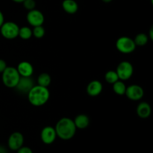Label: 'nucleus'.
I'll return each mask as SVG.
<instances>
[{
  "label": "nucleus",
  "mask_w": 153,
  "mask_h": 153,
  "mask_svg": "<svg viewBox=\"0 0 153 153\" xmlns=\"http://www.w3.org/2000/svg\"><path fill=\"white\" fill-rule=\"evenodd\" d=\"M17 153H33L32 149L28 146H21L18 150H16Z\"/></svg>",
  "instance_id": "nucleus-24"
},
{
  "label": "nucleus",
  "mask_w": 153,
  "mask_h": 153,
  "mask_svg": "<svg viewBox=\"0 0 153 153\" xmlns=\"http://www.w3.org/2000/svg\"><path fill=\"white\" fill-rule=\"evenodd\" d=\"M31 36H32V30L29 27L23 26L19 28L18 37L22 38V40H28L31 38Z\"/></svg>",
  "instance_id": "nucleus-20"
},
{
  "label": "nucleus",
  "mask_w": 153,
  "mask_h": 153,
  "mask_svg": "<svg viewBox=\"0 0 153 153\" xmlns=\"http://www.w3.org/2000/svg\"><path fill=\"white\" fill-rule=\"evenodd\" d=\"M24 136L19 131L13 132L8 137L7 140V146L12 151H16L23 146Z\"/></svg>",
  "instance_id": "nucleus-8"
},
{
  "label": "nucleus",
  "mask_w": 153,
  "mask_h": 153,
  "mask_svg": "<svg viewBox=\"0 0 153 153\" xmlns=\"http://www.w3.org/2000/svg\"><path fill=\"white\" fill-rule=\"evenodd\" d=\"M57 137L56 131L55 127L48 126L44 127L40 132V139L44 144L50 145L55 142Z\"/></svg>",
  "instance_id": "nucleus-10"
},
{
  "label": "nucleus",
  "mask_w": 153,
  "mask_h": 153,
  "mask_svg": "<svg viewBox=\"0 0 153 153\" xmlns=\"http://www.w3.org/2000/svg\"><path fill=\"white\" fill-rule=\"evenodd\" d=\"M37 82V85H40V86L48 88L50 85L52 79H51V76H49V74L46 73H43L38 76Z\"/></svg>",
  "instance_id": "nucleus-17"
},
{
  "label": "nucleus",
  "mask_w": 153,
  "mask_h": 153,
  "mask_svg": "<svg viewBox=\"0 0 153 153\" xmlns=\"http://www.w3.org/2000/svg\"><path fill=\"white\" fill-rule=\"evenodd\" d=\"M62 7L66 13L70 14H74L79 10V5L75 0H64Z\"/></svg>",
  "instance_id": "nucleus-16"
},
{
  "label": "nucleus",
  "mask_w": 153,
  "mask_h": 153,
  "mask_svg": "<svg viewBox=\"0 0 153 153\" xmlns=\"http://www.w3.org/2000/svg\"><path fill=\"white\" fill-rule=\"evenodd\" d=\"M12 1H14V2L16 3H22L24 0H12Z\"/></svg>",
  "instance_id": "nucleus-29"
},
{
  "label": "nucleus",
  "mask_w": 153,
  "mask_h": 153,
  "mask_svg": "<svg viewBox=\"0 0 153 153\" xmlns=\"http://www.w3.org/2000/svg\"><path fill=\"white\" fill-rule=\"evenodd\" d=\"M119 79L121 81H126L129 79L134 73V68L132 64L126 61H123L118 64L116 70Z\"/></svg>",
  "instance_id": "nucleus-6"
},
{
  "label": "nucleus",
  "mask_w": 153,
  "mask_h": 153,
  "mask_svg": "<svg viewBox=\"0 0 153 153\" xmlns=\"http://www.w3.org/2000/svg\"><path fill=\"white\" fill-rule=\"evenodd\" d=\"M19 27L13 22H5L0 27L1 36L7 40H13L19 35Z\"/></svg>",
  "instance_id": "nucleus-5"
},
{
  "label": "nucleus",
  "mask_w": 153,
  "mask_h": 153,
  "mask_svg": "<svg viewBox=\"0 0 153 153\" xmlns=\"http://www.w3.org/2000/svg\"><path fill=\"white\" fill-rule=\"evenodd\" d=\"M113 90L114 92L119 96L125 95L126 90V86L123 83V81H117L115 83L113 84Z\"/></svg>",
  "instance_id": "nucleus-18"
},
{
  "label": "nucleus",
  "mask_w": 153,
  "mask_h": 153,
  "mask_svg": "<svg viewBox=\"0 0 153 153\" xmlns=\"http://www.w3.org/2000/svg\"><path fill=\"white\" fill-rule=\"evenodd\" d=\"M148 40H149V37L144 33H139L134 39V42L136 46H145L148 43Z\"/></svg>",
  "instance_id": "nucleus-19"
},
{
  "label": "nucleus",
  "mask_w": 153,
  "mask_h": 153,
  "mask_svg": "<svg viewBox=\"0 0 153 153\" xmlns=\"http://www.w3.org/2000/svg\"><path fill=\"white\" fill-rule=\"evenodd\" d=\"M125 95L127 98L132 101H138L143 98L144 95V91L142 87L137 85H131L126 87Z\"/></svg>",
  "instance_id": "nucleus-9"
},
{
  "label": "nucleus",
  "mask_w": 153,
  "mask_h": 153,
  "mask_svg": "<svg viewBox=\"0 0 153 153\" xmlns=\"http://www.w3.org/2000/svg\"><path fill=\"white\" fill-rule=\"evenodd\" d=\"M32 35H34L37 39L42 38L45 35V28H43V25L34 27L32 30Z\"/></svg>",
  "instance_id": "nucleus-22"
},
{
  "label": "nucleus",
  "mask_w": 153,
  "mask_h": 153,
  "mask_svg": "<svg viewBox=\"0 0 153 153\" xmlns=\"http://www.w3.org/2000/svg\"><path fill=\"white\" fill-rule=\"evenodd\" d=\"M149 39H150L151 40H153V31H152V28H151L150 30H149Z\"/></svg>",
  "instance_id": "nucleus-28"
},
{
  "label": "nucleus",
  "mask_w": 153,
  "mask_h": 153,
  "mask_svg": "<svg viewBox=\"0 0 153 153\" xmlns=\"http://www.w3.org/2000/svg\"><path fill=\"white\" fill-rule=\"evenodd\" d=\"M26 19L30 25H32L33 27H35L38 26V25H43L45 18L44 15L40 10L33 9V10H28L26 16Z\"/></svg>",
  "instance_id": "nucleus-7"
},
{
  "label": "nucleus",
  "mask_w": 153,
  "mask_h": 153,
  "mask_svg": "<svg viewBox=\"0 0 153 153\" xmlns=\"http://www.w3.org/2000/svg\"><path fill=\"white\" fill-rule=\"evenodd\" d=\"M4 22V15H3L2 12L0 10V27L2 25V24Z\"/></svg>",
  "instance_id": "nucleus-26"
},
{
  "label": "nucleus",
  "mask_w": 153,
  "mask_h": 153,
  "mask_svg": "<svg viewBox=\"0 0 153 153\" xmlns=\"http://www.w3.org/2000/svg\"><path fill=\"white\" fill-rule=\"evenodd\" d=\"M34 86V81L31 79V77H23V76H20L19 80L18 82L17 85L15 87L16 91H19V93L22 94H27L29 92L30 90Z\"/></svg>",
  "instance_id": "nucleus-11"
},
{
  "label": "nucleus",
  "mask_w": 153,
  "mask_h": 153,
  "mask_svg": "<svg viewBox=\"0 0 153 153\" xmlns=\"http://www.w3.org/2000/svg\"><path fill=\"white\" fill-rule=\"evenodd\" d=\"M102 84L98 80H93L87 86V93L91 97H97L102 91Z\"/></svg>",
  "instance_id": "nucleus-13"
},
{
  "label": "nucleus",
  "mask_w": 153,
  "mask_h": 153,
  "mask_svg": "<svg viewBox=\"0 0 153 153\" xmlns=\"http://www.w3.org/2000/svg\"><path fill=\"white\" fill-rule=\"evenodd\" d=\"M116 48L120 52L123 54H130L136 49V45L134 40L131 37L123 36L117 39L116 42Z\"/></svg>",
  "instance_id": "nucleus-4"
},
{
  "label": "nucleus",
  "mask_w": 153,
  "mask_h": 153,
  "mask_svg": "<svg viewBox=\"0 0 153 153\" xmlns=\"http://www.w3.org/2000/svg\"><path fill=\"white\" fill-rule=\"evenodd\" d=\"M23 6L26 10H31L33 9H35L36 2L34 0H24L23 1Z\"/></svg>",
  "instance_id": "nucleus-23"
},
{
  "label": "nucleus",
  "mask_w": 153,
  "mask_h": 153,
  "mask_svg": "<svg viewBox=\"0 0 153 153\" xmlns=\"http://www.w3.org/2000/svg\"><path fill=\"white\" fill-rule=\"evenodd\" d=\"M1 74L3 84L7 88H15L20 78L16 68L13 67H7Z\"/></svg>",
  "instance_id": "nucleus-3"
},
{
  "label": "nucleus",
  "mask_w": 153,
  "mask_h": 153,
  "mask_svg": "<svg viewBox=\"0 0 153 153\" xmlns=\"http://www.w3.org/2000/svg\"><path fill=\"white\" fill-rule=\"evenodd\" d=\"M73 122H74L76 128L85 129V128H86L89 126L90 119L88 115L81 114L77 115L75 117V119L73 120Z\"/></svg>",
  "instance_id": "nucleus-15"
},
{
  "label": "nucleus",
  "mask_w": 153,
  "mask_h": 153,
  "mask_svg": "<svg viewBox=\"0 0 153 153\" xmlns=\"http://www.w3.org/2000/svg\"><path fill=\"white\" fill-rule=\"evenodd\" d=\"M6 67H7V64L5 61L2 59H0V73H2Z\"/></svg>",
  "instance_id": "nucleus-25"
},
{
  "label": "nucleus",
  "mask_w": 153,
  "mask_h": 153,
  "mask_svg": "<svg viewBox=\"0 0 153 153\" xmlns=\"http://www.w3.org/2000/svg\"><path fill=\"white\" fill-rule=\"evenodd\" d=\"M102 1L103 2H105V3H109V2H111L112 0H102Z\"/></svg>",
  "instance_id": "nucleus-30"
},
{
  "label": "nucleus",
  "mask_w": 153,
  "mask_h": 153,
  "mask_svg": "<svg viewBox=\"0 0 153 153\" xmlns=\"http://www.w3.org/2000/svg\"><path fill=\"white\" fill-rule=\"evenodd\" d=\"M57 137L64 140L73 138L76 133V127L73 120L68 117H63L58 121L55 127Z\"/></svg>",
  "instance_id": "nucleus-1"
},
{
  "label": "nucleus",
  "mask_w": 153,
  "mask_h": 153,
  "mask_svg": "<svg viewBox=\"0 0 153 153\" xmlns=\"http://www.w3.org/2000/svg\"><path fill=\"white\" fill-rule=\"evenodd\" d=\"M27 94L29 102L35 107L43 106L49 101L50 97V93L48 88L38 85H34Z\"/></svg>",
  "instance_id": "nucleus-2"
},
{
  "label": "nucleus",
  "mask_w": 153,
  "mask_h": 153,
  "mask_svg": "<svg viewBox=\"0 0 153 153\" xmlns=\"http://www.w3.org/2000/svg\"><path fill=\"white\" fill-rule=\"evenodd\" d=\"M16 70H17L19 76H23V77H30L32 76L33 73H34V67H33L32 64L25 61L19 63L16 67Z\"/></svg>",
  "instance_id": "nucleus-12"
},
{
  "label": "nucleus",
  "mask_w": 153,
  "mask_h": 153,
  "mask_svg": "<svg viewBox=\"0 0 153 153\" xmlns=\"http://www.w3.org/2000/svg\"><path fill=\"white\" fill-rule=\"evenodd\" d=\"M0 153H7V149L1 145H0Z\"/></svg>",
  "instance_id": "nucleus-27"
},
{
  "label": "nucleus",
  "mask_w": 153,
  "mask_h": 153,
  "mask_svg": "<svg viewBox=\"0 0 153 153\" xmlns=\"http://www.w3.org/2000/svg\"><path fill=\"white\" fill-rule=\"evenodd\" d=\"M137 114L138 115L139 117L142 118V119H146L149 117L152 112V109H151V106L149 103L146 102H142L139 103V105L137 107Z\"/></svg>",
  "instance_id": "nucleus-14"
},
{
  "label": "nucleus",
  "mask_w": 153,
  "mask_h": 153,
  "mask_svg": "<svg viewBox=\"0 0 153 153\" xmlns=\"http://www.w3.org/2000/svg\"><path fill=\"white\" fill-rule=\"evenodd\" d=\"M105 79L106 82L108 84H111L113 85L114 83L117 82V81L119 80V77L117 76V73L116 71H114V70H109L105 75Z\"/></svg>",
  "instance_id": "nucleus-21"
}]
</instances>
